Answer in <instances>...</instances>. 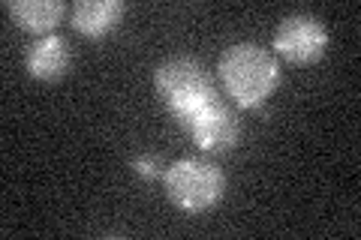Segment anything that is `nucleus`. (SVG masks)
<instances>
[{
  "label": "nucleus",
  "instance_id": "obj_1",
  "mask_svg": "<svg viewBox=\"0 0 361 240\" xmlns=\"http://www.w3.org/2000/svg\"><path fill=\"white\" fill-rule=\"evenodd\" d=\"M217 72L229 99L238 108H259L280 87V63L274 51L256 42H235L220 54Z\"/></svg>",
  "mask_w": 361,
  "mask_h": 240
},
{
  "label": "nucleus",
  "instance_id": "obj_2",
  "mask_svg": "<svg viewBox=\"0 0 361 240\" xmlns=\"http://www.w3.org/2000/svg\"><path fill=\"white\" fill-rule=\"evenodd\" d=\"M157 96L178 123H184L190 114H196L205 102L217 96L211 72L196 57H169L154 70Z\"/></svg>",
  "mask_w": 361,
  "mask_h": 240
},
{
  "label": "nucleus",
  "instance_id": "obj_3",
  "mask_svg": "<svg viewBox=\"0 0 361 240\" xmlns=\"http://www.w3.org/2000/svg\"><path fill=\"white\" fill-rule=\"evenodd\" d=\"M163 189L169 201L184 213H205L217 208L226 192V175L220 165L202 156L175 159L163 171Z\"/></svg>",
  "mask_w": 361,
  "mask_h": 240
},
{
  "label": "nucleus",
  "instance_id": "obj_4",
  "mask_svg": "<svg viewBox=\"0 0 361 240\" xmlns=\"http://www.w3.org/2000/svg\"><path fill=\"white\" fill-rule=\"evenodd\" d=\"M271 45H274L277 57H283L286 63L310 66L329 49V30L310 13H292L277 25Z\"/></svg>",
  "mask_w": 361,
  "mask_h": 240
},
{
  "label": "nucleus",
  "instance_id": "obj_5",
  "mask_svg": "<svg viewBox=\"0 0 361 240\" xmlns=\"http://www.w3.org/2000/svg\"><path fill=\"white\" fill-rule=\"evenodd\" d=\"M190 139L196 141L199 151L205 153H226L238 144V135H241V123H238V114H235L220 96H214L211 102H205L196 114L180 123Z\"/></svg>",
  "mask_w": 361,
  "mask_h": 240
},
{
  "label": "nucleus",
  "instance_id": "obj_6",
  "mask_svg": "<svg viewBox=\"0 0 361 240\" xmlns=\"http://www.w3.org/2000/svg\"><path fill=\"white\" fill-rule=\"evenodd\" d=\"M73 63V49L61 33H49V37H37L30 42L25 54V66L30 78L37 82H61Z\"/></svg>",
  "mask_w": 361,
  "mask_h": 240
},
{
  "label": "nucleus",
  "instance_id": "obj_7",
  "mask_svg": "<svg viewBox=\"0 0 361 240\" xmlns=\"http://www.w3.org/2000/svg\"><path fill=\"white\" fill-rule=\"evenodd\" d=\"M123 4L121 0H75L70 9L73 27L87 39H103L121 25Z\"/></svg>",
  "mask_w": 361,
  "mask_h": 240
},
{
  "label": "nucleus",
  "instance_id": "obj_8",
  "mask_svg": "<svg viewBox=\"0 0 361 240\" xmlns=\"http://www.w3.org/2000/svg\"><path fill=\"white\" fill-rule=\"evenodd\" d=\"M6 13L21 30L33 33V37H49L63 21L66 6L61 0H9Z\"/></svg>",
  "mask_w": 361,
  "mask_h": 240
},
{
  "label": "nucleus",
  "instance_id": "obj_9",
  "mask_svg": "<svg viewBox=\"0 0 361 240\" xmlns=\"http://www.w3.org/2000/svg\"><path fill=\"white\" fill-rule=\"evenodd\" d=\"M133 171L139 177H145V180H157L166 168H163V163H160V156L157 153H142V156L133 159Z\"/></svg>",
  "mask_w": 361,
  "mask_h": 240
}]
</instances>
